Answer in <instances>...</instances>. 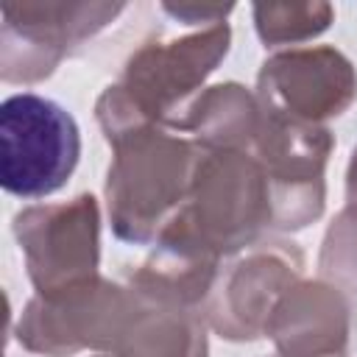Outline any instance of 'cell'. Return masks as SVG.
<instances>
[{"mask_svg": "<svg viewBox=\"0 0 357 357\" xmlns=\"http://www.w3.org/2000/svg\"><path fill=\"white\" fill-rule=\"evenodd\" d=\"M78 126L53 100L20 92L0 106V181L17 198H45L78 165Z\"/></svg>", "mask_w": 357, "mask_h": 357, "instance_id": "1", "label": "cell"}, {"mask_svg": "<svg viewBox=\"0 0 357 357\" xmlns=\"http://www.w3.org/2000/svg\"><path fill=\"white\" fill-rule=\"evenodd\" d=\"M95 223L98 209L92 195H81L64 206H33L14 218V231L39 296L70 290L95 271Z\"/></svg>", "mask_w": 357, "mask_h": 357, "instance_id": "2", "label": "cell"}, {"mask_svg": "<svg viewBox=\"0 0 357 357\" xmlns=\"http://www.w3.org/2000/svg\"><path fill=\"white\" fill-rule=\"evenodd\" d=\"M120 11V6H64V3H20L3 6V47L25 45L20 56L3 59V78H42L53 70L70 39L92 31L86 20Z\"/></svg>", "mask_w": 357, "mask_h": 357, "instance_id": "3", "label": "cell"}, {"mask_svg": "<svg viewBox=\"0 0 357 357\" xmlns=\"http://www.w3.org/2000/svg\"><path fill=\"white\" fill-rule=\"evenodd\" d=\"M259 81H262V92L268 89L279 92L282 100L296 109L293 114H304V117L337 114L346 106V100L326 95L315 86L354 92L351 64L337 50H329V47L276 56L265 64Z\"/></svg>", "mask_w": 357, "mask_h": 357, "instance_id": "4", "label": "cell"}]
</instances>
